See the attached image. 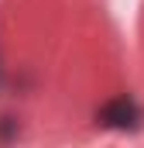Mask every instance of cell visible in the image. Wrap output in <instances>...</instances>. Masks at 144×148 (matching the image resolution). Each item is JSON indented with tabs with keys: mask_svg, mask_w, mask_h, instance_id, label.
Masks as SVG:
<instances>
[{
	"mask_svg": "<svg viewBox=\"0 0 144 148\" xmlns=\"http://www.w3.org/2000/svg\"><path fill=\"white\" fill-rule=\"evenodd\" d=\"M96 117H100L107 127H120V131H127V127H137V121H141V107H137L130 97H117V100L103 103Z\"/></svg>",
	"mask_w": 144,
	"mask_h": 148,
	"instance_id": "obj_1",
	"label": "cell"
}]
</instances>
